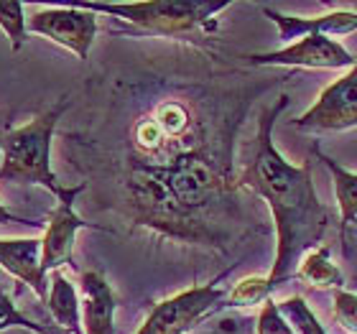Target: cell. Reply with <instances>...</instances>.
Returning a JSON list of instances; mask_svg holds the SVG:
<instances>
[{
	"label": "cell",
	"mask_w": 357,
	"mask_h": 334,
	"mask_svg": "<svg viewBox=\"0 0 357 334\" xmlns=\"http://www.w3.org/2000/svg\"><path fill=\"white\" fill-rule=\"evenodd\" d=\"M286 105L289 97L281 95L278 103L263 110L253 161L240 176V184L268 202L275 220V263L268 273L273 289L296 275L306 252L319 248L329 227V212L314 189L312 161L301 166L289 164L273 143V126Z\"/></svg>",
	"instance_id": "obj_1"
},
{
	"label": "cell",
	"mask_w": 357,
	"mask_h": 334,
	"mask_svg": "<svg viewBox=\"0 0 357 334\" xmlns=\"http://www.w3.org/2000/svg\"><path fill=\"white\" fill-rule=\"evenodd\" d=\"M220 189L222 179L199 151H184L169 164H141L130 179V194L143 220L176 235L184 225H199L194 217L220 197Z\"/></svg>",
	"instance_id": "obj_2"
},
{
	"label": "cell",
	"mask_w": 357,
	"mask_h": 334,
	"mask_svg": "<svg viewBox=\"0 0 357 334\" xmlns=\"http://www.w3.org/2000/svg\"><path fill=\"white\" fill-rule=\"evenodd\" d=\"M69 107V97H61L52 110L41 112L26 126L6 133L0 143V181L38 184L59 199L67 192L52 171V138L56 123Z\"/></svg>",
	"instance_id": "obj_3"
},
{
	"label": "cell",
	"mask_w": 357,
	"mask_h": 334,
	"mask_svg": "<svg viewBox=\"0 0 357 334\" xmlns=\"http://www.w3.org/2000/svg\"><path fill=\"white\" fill-rule=\"evenodd\" d=\"M77 8L89 13H107L115 18L141 26L151 33L178 36L199 29H217L215 15L230 3L212 0H146V3H79Z\"/></svg>",
	"instance_id": "obj_4"
},
{
	"label": "cell",
	"mask_w": 357,
	"mask_h": 334,
	"mask_svg": "<svg viewBox=\"0 0 357 334\" xmlns=\"http://www.w3.org/2000/svg\"><path fill=\"white\" fill-rule=\"evenodd\" d=\"M220 281L222 275L207 286L181 291L176 296L156 304L135 334H186L225 301V289L220 286Z\"/></svg>",
	"instance_id": "obj_5"
},
{
	"label": "cell",
	"mask_w": 357,
	"mask_h": 334,
	"mask_svg": "<svg viewBox=\"0 0 357 334\" xmlns=\"http://www.w3.org/2000/svg\"><path fill=\"white\" fill-rule=\"evenodd\" d=\"M298 130H350L357 128V64L337 82L321 89L317 103L294 120Z\"/></svg>",
	"instance_id": "obj_6"
},
{
	"label": "cell",
	"mask_w": 357,
	"mask_h": 334,
	"mask_svg": "<svg viewBox=\"0 0 357 334\" xmlns=\"http://www.w3.org/2000/svg\"><path fill=\"white\" fill-rule=\"evenodd\" d=\"M248 59L258 67H304V69H344L355 67L357 59L340 41L329 36H306L283 46L278 52L253 54Z\"/></svg>",
	"instance_id": "obj_7"
},
{
	"label": "cell",
	"mask_w": 357,
	"mask_h": 334,
	"mask_svg": "<svg viewBox=\"0 0 357 334\" xmlns=\"http://www.w3.org/2000/svg\"><path fill=\"white\" fill-rule=\"evenodd\" d=\"M29 29L38 36H46L56 44L67 46L79 59H87L92 41L97 36V18L95 13L82 8H46L36 10L29 18Z\"/></svg>",
	"instance_id": "obj_8"
},
{
	"label": "cell",
	"mask_w": 357,
	"mask_h": 334,
	"mask_svg": "<svg viewBox=\"0 0 357 334\" xmlns=\"http://www.w3.org/2000/svg\"><path fill=\"white\" fill-rule=\"evenodd\" d=\"M84 184L67 189L59 197V204L49 215V225L44 232V252H41V268L44 273L49 271H59V266L72 263V250H75V238L79 230H102L92 222H84L82 217L75 212V199L77 194L82 192Z\"/></svg>",
	"instance_id": "obj_9"
},
{
	"label": "cell",
	"mask_w": 357,
	"mask_h": 334,
	"mask_svg": "<svg viewBox=\"0 0 357 334\" xmlns=\"http://www.w3.org/2000/svg\"><path fill=\"white\" fill-rule=\"evenodd\" d=\"M263 13L275 23L278 29V41L289 46L294 41H301L306 36H344L357 31V13L352 10H335L317 18H301V15H286L273 8H263Z\"/></svg>",
	"instance_id": "obj_10"
},
{
	"label": "cell",
	"mask_w": 357,
	"mask_h": 334,
	"mask_svg": "<svg viewBox=\"0 0 357 334\" xmlns=\"http://www.w3.org/2000/svg\"><path fill=\"white\" fill-rule=\"evenodd\" d=\"M41 252H44L41 240H0V266L26 283L41 301H46L49 294H46V273L41 268Z\"/></svg>",
	"instance_id": "obj_11"
},
{
	"label": "cell",
	"mask_w": 357,
	"mask_h": 334,
	"mask_svg": "<svg viewBox=\"0 0 357 334\" xmlns=\"http://www.w3.org/2000/svg\"><path fill=\"white\" fill-rule=\"evenodd\" d=\"M115 294L102 273H82V324L84 334H115Z\"/></svg>",
	"instance_id": "obj_12"
},
{
	"label": "cell",
	"mask_w": 357,
	"mask_h": 334,
	"mask_svg": "<svg viewBox=\"0 0 357 334\" xmlns=\"http://www.w3.org/2000/svg\"><path fill=\"white\" fill-rule=\"evenodd\" d=\"M46 306H49L54 321L61 329H67L69 334H84L82 317H79L82 306H79V298H77V291L72 286V281L61 271H52V291H49Z\"/></svg>",
	"instance_id": "obj_13"
},
{
	"label": "cell",
	"mask_w": 357,
	"mask_h": 334,
	"mask_svg": "<svg viewBox=\"0 0 357 334\" xmlns=\"http://www.w3.org/2000/svg\"><path fill=\"white\" fill-rule=\"evenodd\" d=\"M314 153L321 164L327 166L329 176L335 181V197H337V207H340V220H342V230H347V225L352 220H357V174L347 171L344 166H340L335 158L324 156L319 151V146H314Z\"/></svg>",
	"instance_id": "obj_14"
},
{
	"label": "cell",
	"mask_w": 357,
	"mask_h": 334,
	"mask_svg": "<svg viewBox=\"0 0 357 334\" xmlns=\"http://www.w3.org/2000/svg\"><path fill=\"white\" fill-rule=\"evenodd\" d=\"M296 278L309 283V286H317V289L340 291L344 286L342 271L332 263L327 245H319L317 250L306 252V258L301 260V266H298V271H296Z\"/></svg>",
	"instance_id": "obj_15"
},
{
	"label": "cell",
	"mask_w": 357,
	"mask_h": 334,
	"mask_svg": "<svg viewBox=\"0 0 357 334\" xmlns=\"http://www.w3.org/2000/svg\"><path fill=\"white\" fill-rule=\"evenodd\" d=\"M278 312L286 317V321H289L291 329L296 334H327L324 327H321V321L317 319V314L309 309V304L301 296H291L278 301Z\"/></svg>",
	"instance_id": "obj_16"
},
{
	"label": "cell",
	"mask_w": 357,
	"mask_h": 334,
	"mask_svg": "<svg viewBox=\"0 0 357 334\" xmlns=\"http://www.w3.org/2000/svg\"><path fill=\"white\" fill-rule=\"evenodd\" d=\"M153 120H156V126L161 128V133H164L166 138H181V135L189 130L192 115H189V110H186L184 105L172 100V103L158 105Z\"/></svg>",
	"instance_id": "obj_17"
},
{
	"label": "cell",
	"mask_w": 357,
	"mask_h": 334,
	"mask_svg": "<svg viewBox=\"0 0 357 334\" xmlns=\"http://www.w3.org/2000/svg\"><path fill=\"white\" fill-rule=\"evenodd\" d=\"M271 291H273V286L268 281V275H248V278L235 283V289L230 291V306L261 304V301H268Z\"/></svg>",
	"instance_id": "obj_18"
},
{
	"label": "cell",
	"mask_w": 357,
	"mask_h": 334,
	"mask_svg": "<svg viewBox=\"0 0 357 334\" xmlns=\"http://www.w3.org/2000/svg\"><path fill=\"white\" fill-rule=\"evenodd\" d=\"M0 29L10 38L13 52H18L26 44V15H23V3L15 0H0Z\"/></svg>",
	"instance_id": "obj_19"
},
{
	"label": "cell",
	"mask_w": 357,
	"mask_h": 334,
	"mask_svg": "<svg viewBox=\"0 0 357 334\" xmlns=\"http://www.w3.org/2000/svg\"><path fill=\"white\" fill-rule=\"evenodd\" d=\"M10 327H26L36 334H59L49 327H41V324H36V321H31L26 314L18 312L15 304L8 298L6 291H3V286H0V332H3V329H10Z\"/></svg>",
	"instance_id": "obj_20"
},
{
	"label": "cell",
	"mask_w": 357,
	"mask_h": 334,
	"mask_svg": "<svg viewBox=\"0 0 357 334\" xmlns=\"http://www.w3.org/2000/svg\"><path fill=\"white\" fill-rule=\"evenodd\" d=\"M255 334H296V332L291 329V324L286 321V317L278 312V304L268 298L266 304H263L261 314H258Z\"/></svg>",
	"instance_id": "obj_21"
},
{
	"label": "cell",
	"mask_w": 357,
	"mask_h": 334,
	"mask_svg": "<svg viewBox=\"0 0 357 334\" xmlns=\"http://www.w3.org/2000/svg\"><path fill=\"white\" fill-rule=\"evenodd\" d=\"M335 319L342 329L357 334V294L352 291H335Z\"/></svg>",
	"instance_id": "obj_22"
},
{
	"label": "cell",
	"mask_w": 357,
	"mask_h": 334,
	"mask_svg": "<svg viewBox=\"0 0 357 334\" xmlns=\"http://www.w3.org/2000/svg\"><path fill=\"white\" fill-rule=\"evenodd\" d=\"M258 324V317H240V314H222L217 321H212V334H250Z\"/></svg>",
	"instance_id": "obj_23"
},
{
	"label": "cell",
	"mask_w": 357,
	"mask_h": 334,
	"mask_svg": "<svg viewBox=\"0 0 357 334\" xmlns=\"http://www.w3.org/2000/svg\"><path fill=\"white\" fill-rule=\"evenodd\" d=\"M135 141H138V146H141L143 151L153 153V151H158L164 146L166 135L161 133V128L156 126V120H143V123H138V128H135Z\"/></svg>",
	"instance_id": "obj_24"
},
{
	"label": "cell",
	"mask_w": 357,
	"mask_h": 334,
	"mask_svg": "<svg viewBox=\"0 0 357 334\" xmlns=\"http://www.w3.org/2000/svg\"><path fill=\"white\" fill-rule=\"evenodd\" d=\"M10 222H18V225H33V227H36L38 222H31V220H23V217H15V215H10V212H8L6 207H3V204H0V225H10Z\"/></svg>",
	"instance_id": "obj_25"
}]
</instances>
